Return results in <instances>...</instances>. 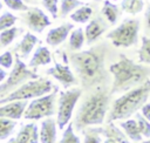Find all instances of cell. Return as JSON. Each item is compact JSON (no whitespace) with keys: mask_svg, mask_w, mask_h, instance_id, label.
Segmentation results:
<instances>
[{"mask_svg":"<svg viewBox=\"0 0 150 143\" xmlns=\"http://www.w3.org/2000/svg\"><path fill=\"white\" fill-rule=\"evenodd\" d=\"M38 42H39L38 36H35L34 34H32V33H29V32L26 33V34L22 36L21 41L16 45V47H15V49H14L15 55H19L22 60L28 59L29 54L32 53V50L34 49V47H35V45H36Z\"/></svg>","mask_w":150,"mask_h":143,"instance_id":"obj_15","label":"cell"},{"mask_svg":"<svg viewBox=\"0 0 150 143\" xmlns=\"http://www.w3.org/2000/svg\"><path fill=\"white\" fill-rule=\"evenodd\" d=\"M14 62H15V59L13 57V54L11 50H6L1 54L0 56V66L5 69H9V68H13L14 66Z\"/></svg>","mask_w":150,"mask_h":143,"instance_id":"obj_35","label":"cell"},{"mask_svg":"<svg viewBox=\"0 0 150 143\" xmlns=\"http://www.w3.org/2000/svg\"><path fill=\"white\" fill-rule=\"evenodd\" d=\"M150 96V79L146 80L141 86L128 90L125 94L116 98L111 105L109 115L107 117V123L116 120H125L131 115L136 114L141 109Z\"/></svg>","mask_w":150,"mask_h":143,"instance_id":"obj_4","label":"cell"},{"mask_svg":"<svg viewBox=\"0 0 150 143\" xmlns=\"http://www.w3.org/2000/svg\"><path fill=\"white\" fill-rule=\"evenodd\" d=\"M25 2H28V4H35L36 0H25Z\"/></svg>","mask_w":150,"mask_h":143,"instance_id":"obj_41","label":"cell"},{"mask_svg":"<svg viewBox=\"0 0 150 143\" xmlns=\"http://www.w3.org/2000/svg\"><path fill=\"white\" fill-rule=\"evenodd\" d=\"M50 62H52V55H50L49 49L47 47H45V46H40L34 52L32 59L29 60L28 66L32 67V68H36L39 66L49 64Z\"/></svg>","mask_w":150,"mask_h":143,"instance_id":"obj_18","label":"cell"},{"mask_svg":"<svg viewBox=\"0 0 150 143\" xmlns=\"http://www.w3.org/2000/svg\"><path fill=\"white\" fill-rule=\"evenodd\" d=\"M22 22L33 32L35 33H42L43 29L48 26H50L52 21L48 18V15L39 7H29L27 11L21 13L20 15Z\"/></svg>","mask_w":150,"mask_h":143,"instance_id":"obj_10","label":"cell"},{"mask_svg":"<svg viewBox=\"0 0 150 143\" xmlns=\"http://www.w3.org/2000/svg\"><path fill=\"white\" fill-rule=\"evenodd\" d=\"M16 122L12 121V118L0 117V139H6L14 132V128L16 127Z\"/></svg>","mask_w":150,"mask_h":143,"instance_id":"obj_26","label":"cell"},{"mask_svg":"<svg viewBox=\"0 0 150 143\" xmlns=\"http://www.w3.org/2000/svg\"><path fill=\"white\" fill-rule=\"evenodd\" d=\"M34 124H35V123H28V124H25V125L20 129V131L18 132V135H16V137H15L16 143H29V142H30Z\"/></svg>","mask_w":150,"mask_h":143,"instance_id":"obj_29","label":"cell"},{"mask_svg":"<svg viewBox=\"0 0 150 143\" xmlns=\"http://www.w3.org/2000/svg\"><path fill=\"white\" fill-rule=\"evenodd\" d=\"M111 1H117V0H111Z\"/></svg>","mask_w":150,"mask_h":143,"instance_id":"obj_43","label":"cell"},{"mask_svg":"<svg viewBox=\"0 0 150 143\" xmlns=\"http://www.w3.org/2000/svg\"><path fill=\"white\" fill-rule=\"evenodd\" d=\"M136 121L138 123V127L143 137L150 138V121H148L141 113H136Z\"/></svg>","mask_w":150,"mask_h":143,"instance_id":"obj_32","label":"cell"},{"mask_svg":"<svg viewBox=\"0 0 150 143\" xmlns=\"http://www.w3.org/2000/svg\"><path fill=\"white\" fill-rule=\"evenodd\" d=\"M28 107V100H16L0 107V117H7L12 120H20L23 116Z\"/></svg>","mask_w":150,"mask_h":143,"instance_id":"obj_13","label":"cell"},{"mask_svg":"<svg viewBox=\"0 0 150 143\" xmlns=\"http://www.w3.org/2000/svg\"><path fill=\"white\" fill-rule=\"evenodd\" d=\"M91 15H93V8L88 5H83L76 8L70 14V19L73 22H76V23H87L90 21Z\"/></svg>","mask_w":150,"mask_h":143,"instance_id":"obj_21","label":"cell"},{"mask_svg":"<svg viewBox=\"0 0 150 143\" xmlns=\"http://www.w3.org/2000/svg\"><path fill=\"white\" fill-rule=\"evenodd\" d=\"M103 143H118L116 139H114V138H110V137H107V139H104V142Z\"/></svg>","mask_w":150,"mask_h":143,"instance_id":"obj_39","label":"cell"},{"mask_svg":"<svg viewBox=\"0 0 150 143\" xmlns=\"http://www.w3.org/2000/svg\"><path fill=\"white\" fill-rule=\"evenodd\" d=\"M84 41H86V34H84L83 29L81 27L73 29L69 35V49L71 52L81 50Z\"/></svg>","mask_w":150,"mask_h":143,"instance_id":"obj_22","label":"cell"},{"mask_svg":"<svg viewBox=\"0 0 150 143\" xmlns=\"http://www.w3.org/2000/svg\"><path fill=\"white\" fill-rule=\"evenodd\" d=\"M108 70L114 77L111 94L127 93L144 83L150 76V67L136 63L124 54H120L118 60L111 62Z\"/></svg>","mask_w":150,"mask_h":143,"instance_id":"obj_3","label":"cell"},{"mask_svg":"<svg viewBox=\"0 0 150 143\" xmlns=\"http://www.w3.org/2000/svg\"><path fill=\"white\" fill-rule=\"evenodd\" d=\"M81 95H82V89L76 87L64 91H60V96L57 101V116H56L59 129L61 130L64 129L70 122L74 108L79 102Z\"/></svg>","mask_w":150,"mask_h":143,"instance_id":"obj_9","label":"cell"},{"mask_svg":"<svg viewBox=\"0 0 150 143\" xmlns=\"http://www.w3.org/2000/svg\"><path fill=\"white\" fill-rule=\"evenodd\" d=\"M38 77L39 75L36 74V72L28 69L23 63L22 59L19 55H15V62L12 68V72L8 74V77L0 84V98L5 97L27 81L35 80Z\"/></svg>","mask_w":150,"mask_h":143,"instance_id":"obj_7","label":"cell"},{"mask_svg":"<svg viewBox=\"0 0 150 143\" xmlns=\"http://www.w3.org/2000/svg\"><path fill=\"white\" fill-rule=\"evenodd\" d=\"M84 2L81 0H60V18H64L71 12L81 6H83Z\"/></svg>","mask_w":150,"mask_h":143,"instance_id":"obj_25","label":"cell"},{"mask_svg":"<svg viewBox=\"0 0 150 143\" xmlns=\"http://www.w3.org/2000/svg\"><path fill=\"white\" fill-rule=\"evenodd\" d=\"M22 32V28H18V27H11L7 29H4L0 32V45L1 48L7 47L8 45H11L14 39Z\"/></svg>","mask_w":150,"mask_h":143,"instance_id":"obj_24","label":"cell"},{"mask_svg":"<svg viewBox=\"0 0 150 143\" xmlns=\"http://www.w3.org/2000/svg\"><path fill=\"white\" fill-rule=\"evenodd\" d=\"M111 26L109 21L104 18V15L96 14L86 26L84 28V34H86V43L87 45H93L95 41H97L103 33Z\"/></svg>","mask_w":150,"mask_h":143,"instance_id":"obj_11","label":"cell"},{"mask_svg":"<svg viewBox=\"0 0 150 143\" xmlns=\"http://www.w3.org/2000/svg\"><path fill=\"white\" fill-rule=\"evenodd\" d=\"M59 143H81V139L74 132V122H69L66 129L63 130L62 138Z\"/></svg>","mask_w":150,"mask_h":143,"instance_id":"obj_28","label":"cell"},{"mask_svg":"<svg viewBox=\"0 0 150 143\" xmlns=\"http://www.w3.org/2000/svg\"><path fill=\"white\" fill-rule=\"evenodd\" d=\"M139 20L128 18L122 21L116 28L107 33L105 38L110 40L111 45L115 47L128 48L137 45L138 42V32H139Z\"/></svg>","mask_w":150,"mask_h":143,"instance_id":"obj_6","label":"cell"},{"mask_svg":"<svg viewBox=\"0 0 150 143\" xmlns=\"http://www.w3.org/2000/svg\"><path fill=\"white\" fill-rule=\"evenodd\" d=\"M42 6L48 11V13L52 15L53 19H57L59 18V0H41Z\"/></svg>","mask_w":150,"mask_h":143,"instance_id":"obj_34","label":"cell"},{"mask_svg":"<svg viewBox=\"0 0 150 143\" xmlns=\"http://www.w3.org/2000/svg\"><path fill=\"white\" fill-rule=\"evenodd\" d=\"M139 143H150V138L146 139V141H142V142H139Z\"/></svg>","mask_w":150,"mask_h":143,"instance_id":"obj_42","label":"cell"},{"mask_svg":"<svg viewBox=\"0 0 150 143\" xmlns=\"http://www.w3.org/2000/svg\"><path fill=\"white\" fill-rule=\"evenodd\" d=\"M7 73H6V69L5 68H0V82H4L6 79H7Z\"/></svg>","mask_w":150,"mask_h":143,"instance_id":"obj_38","label":"cell"},{"mask_svg":"<svg viewBox=\"0 0 150 143\" xmlns=\"http://www.w3.org/2000/svg\"><path fill=\"white\" fill-rule=\"evenodd\" d=\"M16 21H18V16L12 14L11 12L4 11L1 13V16H0V30H4V29L13 27Z\"/></svg>","mask_w":150,"mask_h":143,"instance_id":"obj_30","label":"cell"},{"mask_svg":"<svg viewBox=\"0 0 150 143\" xmlns=\"http://www.w3.org/2000/svg\"><path fill=\"white\" fill-rule=\"evenodd\" d=\"M7 143H16L15 138H9V141H7Z\"/></svg>","mask_w":150,"mask_h":143,"instance_id":"obj_40","label":"cell"},{"mask_svg":"<svg viewBox=\"0 0 150 143\" xmlns=\"http://www.w3.org/2000/svg\"><path fill=\"white\" fill-rule=\"evenodd\" d=\"M141 114H142L148 121H150V103H145V104L141 108Z\"/></svg>","mask_w":150,"mask_h":143,"instance_id":"obj_37","label":"cell"},{"mask_svg":"<svg viewBox=\"0 0 150 143\" xmlns=\"http://www.w3.org/2000/svg\"><path fill=\"white\" fill-rule=\"evenodd\" d=\"M121 8L123 12L136 15L141 13L144 8V0H122L121 1Z\"/></svg>","mask_w":150,"mask_h":143,"instance_id":"obj_23","label":"cell"},{"mask_svg":"<svg viewBox=\"0 0 150 143\" xmlns=\"http://www.w3.org/2000/svg\"><path fill=\"white\" fill-rule=\"evenodd\" d=\"M82 132L84 135V143H101V134L97 128H86Z\"/></svg>","mask_w":150,"mask_h":143,"instance_id":"obj_31","label":"cell"},{"mask_svg":"<svg viewBox=\"0 0 150 143\" xmlns=\"http://www.w3.org/2000/svg\"><path fill=\"white\" fill-rule=\"evenodd\" d=\"M73 29H74V25L71 22H66L59 27L52 28L46 35V42L49 46L56 47L66 41V39L68 38V35L71 33Z\"/></svg>","mask_w":150,"mask_h":143,"instance_id":"obj_14","label":"cell"},{"mask_svg":"<svg viewBox=\"0 0 150 143\" xmlns=\"http://www.w3.org/2000/svg\"><path fill=\"white\" fill-rule=\"evenodd\" d=\"M90 90L91 91L80 104L75 116L74 125L77 131H82L91 125L103 124L108 113L111 95V91L108 90V84L98 86Z\"/></svg>","mask_w":150,"mask_h":143,"instance_id":"obj_2","label":"cell"},{"mask_svg":"<svg viewBox=\"0 0 150 143\" xmlns=\"http://www.w3.org/2000/svg\"><path fill=\"white\" fill-rule=\"evenodd\" d=\"M108 52V45L103 42L87 50L69 54L70 66L84 89L90 90L98 86L108 84L109 74L105 69Z\"/></svg>","mask_w":150,"mask_h":143,"instance_id":"obj_1","label":"cell"},{"mask_svg":"<svg viewBox=\"0 0 150 143\" xmlns=\"http://www.w3.org/2000/svg\"><path fill=\"white\" fill-rule=\"evenodd\" d=\"M59 91L57 87H54L53 91L46 94L43 96L33 98V101L28 104L23 118L25 120H40L50 117L55 114V102H56V94Z\"/></svg>","mask_w":150,"mask_h":143,"instance_id":"obj_8","label":"cell"},{"mask_svg":"<svg viewBox=\"0 0 150 143\" xmlns=\"http://www.w3.org/2000/svg\"><path fill=\"white\" fill-rule=\"evenodd\" d=\"M46 74L53 76L55 80H57L64 88H69L70 86H74L77 83V79L71 72L70 67L67 64H62L59 62H55V64L46 70Z\"/></svg>","mask_w":150,"mask_h":143,"instance_id":"obj_12","label":"cell"},{"mask_svg":"<svg viewBox=\"0 0 150 143\" xmlns=\"http://www.w3.org/2000/svg\"><path fill=\"white\" fill-rule=\"evenodd\" d=\"M138 61L150 64V36H142V45L138 50Z\"/></svg>","mask_w":150,"mask_h":143,"instance_id":"obj_27","label":"cell"},{"mask_svg":"<svg viewBox=\"0 0 150 143\" xmlns=\"http://www.w3.org/2000/svg\"><path fill=\"white\" fill-rule=\"evenodd\" d=\"M144 27L148 34H150V4L146 6L145 13H144Z\"/></svg>","mask_w":150,"mask_h":143,"instance_id":"obj_36","label":"cell"},{"mask_svg":"<svg viewBox=\"0 0 150 143\" xmlns=\"http://www.w3.org/2000/svg\"><path fill=\"white\" fill-rule=\"evenodd\" d=\"M97 130L100 131V134L101 135H103V136H105V137H110V138H114V139H116L118 143H131L128 138V136L127 135H124L114 123H111V122H109L108 124H107V127H104V128H97Z\"/></svg>","mask_w":150,"mask_h":143,"instance_id":"obj_19","label":"cell"},{"mask_svg":"<svg viewBox=\"0 0 150 143\" xmlns=\"http://www.w3.org/2000/svg\"><path fill=\"white\" fill-rule=\"evenodd\" d=\"M118 125L123 129L124 134L130 138L132 139L134 142H142V138H143V135L141 134V130H139V127H138V123L136 120H132V118H128L123 122H120Z\"/></svg>","mask_w":150,"mask_h":143,"instance_id":"obj_17","label":"cell"},{"mask_svg":"<svg viewBox=\"0 0 150 143\" xmlns=\"http://www.w3.org/2000/svg\"><path fill=\"white\" fill-rule=\"evenodd\" d=\"M54 89V86L49 79L45 77H38L35 80L27 81L5 97L0 98V104H5L12 101L16 100H30L36 98L40 96H43L46 94H49Z\"/></svg>","mask_w":150,"mask_h":143,"instance_id":"obj_5","label":"cell"},{"mask_svg":"<svg viewBox=\"0 0 150 143\" xmlns=\"http://www.w3.org/2000/svg\"><path fill=\"white\" fill-rule=\"evenodd\" d=\"M56 124L57 122L52 117H46L40 128V142L41 143H56Z\"/></svg>","mask_w":150,"mask_h":143,"instance_id":"obj_16","label":"cell"},{"mask_svg":"<svg viewBox=\"0 0 150 143\" xmlns=\"http://www.w3.org/2000/svg\"><path fill=\"white\" fill-rule=\"evenodd\" d=\"M101 13L104 15V18L109 21V23L116 25L118 16H120V8L117 5H115L114 2H111V0H104L103 1V6H102V11Z\"/></svg>","mask_w":150,"mask_h":143,"instance_id":"obj_20","label":"cell"},{"mask_svg":"<svg viewBox=\"0 0 150 143\" xmlns=\"http://www.w3.org/2000/svg\"><path fill=\"white\" fill-rule=\"evenodd\" d=\"M2 2L7 8L15 12H25L29 8L25 0H2Z\"/></svg>","mask_w":150,"mask_h":143,"instance_id":"obj_33","label":"cell"}]
</instances>
